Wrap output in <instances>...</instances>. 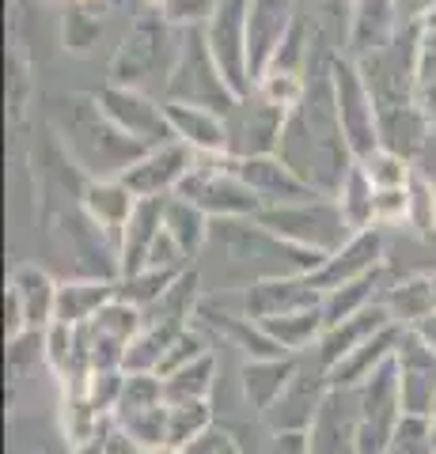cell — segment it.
<instances>
[{"label": "cell", "instance_id": "cell-24", "mask_svg": "<svg viewBox=\"0 0 436 454\" xmlns=\"http://www.w3.org/2000/svg\"><path fill=\"white\" fill-rule=\"evenodd\" d=\"M406 325H387V330H379L372 340H364L357 352H349L330 372V390H353V387H364L379 367L395 360V348H399V337H402Z\"/></svg>", "mask_w": 436, "mask_h": 454}, {"label": "cell", "instance_id": "cell-43", "mask_svg": "<svg viewBox=\"0 0 436 454\" xmlns=\"http://www.w3.org/2000/svg\"><path fill=\"white\" fill-rule=\"evenodd\" d=\"M202 356H209V340L202 330H182L175 340H171V348L163 352V360H160V379L167 375H175L182 372V367H190V364H198Z\"/></svg>", "mask_w": 436, "mask_h": 454}, {"label": "cell", "instance_id": "cell-39", "mask_svg": "<svg viewBox=\"0 0 436 454\" xmlns=\"http://www.w3.org/2000/svg\"><path fill=\"white\" fill-rule=\"evenodd\" d=\"M167 417H171V409L156 405V409H137V413H118L115 424L140 450H160L167 447Z\"/></svg>", "mask_w": 436, "mask_h": 454}, {"label": "cell", "instance_id": "cell-50", "mask_svg": "<svg viewBox=\"0 0 436 454\" xmlns=\"http://www.w3.org/2000/svg\"><path fill=\"white\" fill-rule=\"evenodd\" d=\"M406 330H414V333H417V337L425 340V345H429V348L436 352V310H432L429 318H421L417 325H406Z\"/></svg>", "mask_w": 436, "mask_h": 454}, {"label": "cell", "instance_id": "cell-28", "mask_svg": "<svg viewBox=\"0 0 436 454\" xmlns=\"http://www.w3.org/2000/svg\"><path fill=\"white\" fill-rule=\"evenodd\" d=\"M414 103L436 129V12L414 20Z\"/></svg>", "mask_w": 436, "mask_h": 454}, {"label": "cell", "instance_id": "cell-45", "mask_svg": "<svg viewBox=\"0 0 436 454\" xmlns=\"http://www.w3.org/2000/svg\"><path fill=\"white\" fill-rule=\"evenodd\" d=\"M217 8H220V0H167L163 16L175 27H205Z\"/></svg>", "mask_w": 436, "mask_h": 454}, {"label": "cell", "instance_id": "cell-48", "mask_svg": "<svg viewBox=\"0 0 436 454\" xmlns=\"http://www.w3.org/2000/svg\"><path fill=\"white\" fill-rule=\"evenodd\" d=\"M399 12H402V27H406V23L436 12V0H399Z\"/></svg>", "mask_w": 436, "mask_h": 454}, {"label": "cell", "instance_id": "cell-40", "mask_svg": "<svg viewBox=\"0 0 436 454\" xmlns=\"http://www.w3.org/2000/svg\"><path fill=\"white\" fill-rule=\"evenodd\" d=\"M171 417H167V447L186 450L194 439H202L213 428V409L209 402H186V405H167Z\"/></svg>", "mask_w": 436, "mask_h": 454}, {"label": "cell", "instance_id": "cell-42", "mask_svg": "<svg viewBox=\"0 0 436 454\" xmlns=\"http://www.w3.org/2000/svg\"><path fill=\"white\" fill-rule=\"evenodd\" d=\"M361 167H364V175L372 178L376 190H399L414 175V163L402 160V155H395V152H387V148H379L376 155H369Z\"/></svg>", "mask_w": 436, "mask_h": 454}, {"label": "cell", "instance_id": "cell-26", "mask_svg": "<svg viewBox=\"0 0 436 454\" xmlns=\"http://www.w3.org/2000/svg\"><path fill=\"white\" fill-rule=\"evenodd\" d=\"M163 110L182 145H190L202 155H228V125H224L220 114L186 103H163Z\"/></svg>", "mask_w": 436, "mask_h": 454}, {"label": "cell", "instance_id": "cell-9", "mask_svg": "<svg viewBox=\"0 0 436 454\" xmlns=\"http://www.w3.org/2000/svg\"><path fill=\"white\" fill-rule=\"evenodd\" d=\"M402 394H399V367L395 360L361 387L357 402V454H387L402 424Z\"/></svg>", "mask_w": 436, "mask_h": 454}, {"label": "cell", "instance_id": "cell-49", "mask_svg": "<svg viewBox=\"0 0 436 454\" xmlns=\"http://www.w3.org/2000/svg\"><path fill=\"white\" fill-rule=\"evenodd\" d=\"M103 454H145V450H140V447H137L125 432H118V428H115V435H110V443H107V450H103Z\"/></svg>", "mask_w": 436, "mask_h": 454}, {"label": "cell", "instance_id": "cell-12", "mask_svg": "<svg viewBox=\"0 0 436 454\" xmlns=\"http://www.w3.org/2000/svg\"><path fill=\"white\" fill-rule=\"evenodd\" d=\"M247 4L250 0H220L213 20L205 23L209 50H213L224 80H228V88L239 98H247L255 91L250 73H247Z\"/></svg>", "mask_w": 436, "mask_h": 454}, {"label": "cell", "instance_id": "cell-36", "mask_svg": "<svg viewBox=\"0 0 436 454\" xmlns=\"http://www.w3.org/2000/svg\"><path fill=\"white\" fill-rule=\"evenodd\" d=\"M337 205H342L345 220L353 223V231L376 227V186H372V178L364 175L361 163H353V170L345 175L342 190H337Z\"/></svg>", "mask_w": 436, "mask_h": 454}, {"label": "cell", "instance_id": "cell-7", "mask_svg": "<svg viewBox=\"0 0 436 454\" xmlns=\"http://www.w3.org/2000/svg\"><path fill=\"white\" fill-rule=\"evenodd\" d=\"M266 231L281 235L292 247H304L312 254H330L342 250L353 239V223L345 220L337 197H315V201H300V205H277V208H262L255 216Z\"/></svg>", "mask_w": 436, "mask_h": 454}, {"label": "cell", "instance_id": "cell-46", "mask_svg": "<svg viewBox=\"0 0 436 454\" xmlns=\"http://www.w3.org/2000/svg\"><path fill=\"white\" fill-rule=\"evenodd\" d=\"M410 212V190L399 186V190H376V227H387V223H399L406 220Z\"/></svg>", "mask_w": 436, "mask_h": 454}, {"label": "cell", "instance_id": "cell-3", "mask_svg": "<svg viewBox=\"0 0 436 454\" xmlns=\"http://www.w3.org/2000/svg\"><path fill=\"white\" fill-rule=\"evenodd\" d=\"M50 121L58 137L65 140L68 155L91 182L122 178L137 160L152 152L148 145L133 140L125 129H118L99 106V95H58L50 98Z\"/></svg>", "mask_w": 436, "mask_h": 454}, {"label": "cell", "instance_id": "cell-21", "mask_svg": "<svg viewBox=\"0 0 436 454\" xmlns=\"http://www.w3.org/2000/svg\"><path fill=\"white\" fill-rule=\"evenodd\" d=\"M327 295L312 288L307 277H285V280H258L250 284L243 295V310L247 318L266 322L277 315H292V310H307V307H322Z\"/></svg>", "mask_w": 436, "mask_h": 454}, {"label": "cell", "instance_id": "cell-19", "mask_svg": "<svg viewBox=\"0 0 436 454\" xmlns=\"http://www.w3.org/2000/svg\"><path fill=\"white\" fill-rule=\"evenodd\" d=\"M379 265H384V231H379V227H369V231H357L337 254H330L307 280H312L315 292L330 295L337 288H345L349 280L372 273Z\"/></svg>", "mask_w": 436, "mask_h": 454}, {"label": "cell", "instance_id": "cell-35", "mask_svg": "<svg viewBox=\"0 0 436 454\" xmlns=\"http://www.w3.org/2000/svg\"><path fill=\"white\" fill-rule=\"evenodd\" d=\"M209 220L205 212L198 205H190V201H182V197H167V208H163V231L175 239V243L182 247V254L186 258H194L205 243H209Z\"/></svg>", "mask_w": 436, "mask_h": 454}, {"label": "cell", "instance_id": "cell-33", "mask_svg": "<svg viewBox=\"0 0 436 454\" xmlns=\"http://www.w3.org/2000/svg\"><path fill=\"white\" fill-rule=\"evenodd\" d=\"M107 4L103 0H68L65 20H61V42L68 53H91L95 42L103 38L107 23Z\"/></svg>", "mask_w": 436, "mask_h": 454}, {"label": "cell", "instance_id": "cell-22", "mask_svg": "<svg viewBox=\"0 0 436 454\" xmlns=\"http://www.w3.org/2000/svg\"><path fill=\"white\" fill-rule=\"evenodd\" d=\"M202 322V330H213L220 333V340H228L232 348L247 352L250 360H273V356H289L285 348L277 345V340L266 337V330L255 322V318H235L228 315V310H220L217 303H198V315H194Z\"/></svg>", "mask_w": 436, "mask_h": 454}, {"label": "cell", "instance_id": "cell-10", "mask_svg": "<svg viewBox=\"0 0 436 454\" xmlns=\"http://www.w3.org/2000/svg\"><path fill=\"white\" fill-rule=\"evenodd\" d=\"M334 91H337V118H342L345 145L353 152V160L364 163L384 145H379V121H376L369 83H364L357 61H349L345 53L334 57Z\"/></svg>", "mask_w": 436, "mask_h": 454}, {"label": "cell", "instance_id": "cell-30", "mask_svg": "<svg viewBox=\"0 0 436 454\" xmlns=\"http://www.w3.org/2000/svg\"><path fill=\"white\" fill-rule=\"evenodd\" d=\"M8 292H16L23 318H27V330H46L53 322V310H58V284L50 280V273H42L38 265L12 269Z\"/></svg>", "mask_w": 436, "mask_h": 454}, {"label": "cell", "instance_id": "cell-11", "mask_svg": "<svg viewBox=\"0 0 436 454\" xmlns=\"http://www.w3.org/2000/svg\"><path fill=\"white\" fill-rule=\"evenodd\" d=\"M289 114L292 110H281L273 103H266L258 91H250L247 98H239V103L232 106V114L224 118V125H228V155H232V160L277 155Z\"/></svg>", "mask_w": 436, "mask_h": 454}, {"label": "cell", "instance_id": "cell-14", "mask_svg": "<svg viewBox=\"0 0 436 454\" xmlns=\"http://www.w3.org/2000/svg\"><path fill=\"white\" fill-rule=\"evenodd\" d=\"M228 170L258 197L266 208L300 205V201H315V197H322L315 186H307V182L281 160V155H255V160H232L228 155Z\"/></svg>", "mask_w": 436, "mask_h": 454}, {"label": "cell", "instance_id": "cell-37", "mask_svg": "<svg viewBox=\"0 0 436 454\" xmlns=\"http://www.w3.org/2000/svg\"><path fill=\"white\" fill-rule=\"evenodd\" d=\"M213 375H217V356L209 352L198 364L182 367V372L167 375L163 379V394H167V405H186V402H209L213 394Z\"/></svg>", "mask_w": 436, "mask_h": 454}, {"label": "cell", "instance_id": "cell-5", "mask_svg": "<svg viewBox=\"0 0 436 454\" xmlns=\"http://www.w3.org/2000/svg\"><path fill=\"white\" fill-rule=\"evenodd\" d=\"M182 53V27H175L160 8H140L137 20L130 23L122 46L110 57V83L133 88L145 95H160L171 83V73Z\"/></svg>", "mask_w": 436, "mask_h": 454}, {"label": "cell", "instance_id": "cell-47", "mask_svg": "<svg viewBox=\"0 0 436 454\" xmlns=\"http://www.w3.org/2000/svg\"><path fill=\"white\" fill-rule=\"evenodd\" d=\"M186 454H243L235 447V439L228 432H220V428H209L202 439H194V443L186 447Z\"/></svg>", "mask_w": 436, "mask_h": 454}, {"label": "cell", "instance_id": "cell-29", "mask_svg": "<svg viewBox=\"0 0 436 454\" xmlns=\"http://www.w3.org/2000/svg\"><path fill=\"white\" fill-rule=\"evenodd\" d=\"M118 300V280H65L58 284V310H53V322H65L80 330V325H88L99 310Z\"/></svg>", "mask_w": 436, "mask_h": 454}, {"label": "cell", "instance_id": "cell-31", "mask_svg": "<svg viewBox=\"0 0 436 454\" xmlns=\"http://www.w3.org/2000/svg\"><path fill=\"white\" fill-rule=\"evenodd\" d=\"M391 284H395V280H391L387 265H379V269H372V273L349 280L345 288H337V292H330L327 300H322V322L337 325V322L361 315L364 307H372V303L384 300V292L391 288Z\"/></svg>", "mask_w": 436, "mask_h": 454}, {"label": "cell", "instance_id": "cell-13", "mask_svg": "<svg viewBox=\"0 0 436 454\" xmlns=\"http://www.w3.org/2000/svg\"><path fill=\"white\" fill-rule=\"evenodd\" d=\"M99 106L107 110V118L115 121L118 129H125L133 140H140V145H148V148H160V145L178 140L171 121H167L163 103H156V98L145 95V91L107 83V88L99 91Z\"/></svg>", "mask_w": 436, "mask_h": 454}, {"label": "cell", "instance_id": "cell-51", "mask_svg": "<svg viewBox=\"0 0 436 454\" xmlns=\"http://www.w3.org/2000/svg\"><path fill=\"white\" fill-rule=\"evenodd\" d=\"M145 454H186V450H178V447H160V450H145Z\"/></svg>", "mask_w": 436, "mask_h": 454}, {"label": "cell", "instance_id": "cell-41", "mask_svg": "<svg viewBox=\"0 0 436 454\" xmlns=\"http://www.w3.org/2000/svg\"><path fill=\"white\" fill-rule=\"evenodd\" d=\"M406 190H410V212H406V223H410L421 239H436V186H432V178L421 175V170L414 167Z\"/></svg>", "mask_w": 436, "mask_h": 454}, {"label": "cell", "instance_id": "cell-54", "mask_svg": "<svg viewBox=\"0 0 436 454\" xmlns=\"http://www.w3.org/2000/svg\"><path fill=\"white\" fill-rule=\"evenodd\" d=\"M432 417H436V413H432Z\"/></svg>", "mask_w": 436, "mask_h": 454}, {"label": "cell", "instance_id": "cell-6", "mask_svg": "<svg viewBox=\"0 0 436 454\" xmlns=\"http://www.w3.org/2000/svg\"><path fill=\"white\" fill-rule=\"evenodd\" d=\"M163 103H186L213 110L220 118H228L232 106L239 103V95L228 88L213 50H209L205 27H182V53L171 73V83L163 91Z\"/></svg>", "mask_w": 436, "mask_h": 454}, {"label": "cell", "instance_id": "cell-1", "mask_svg": "<svg viewBox=\"0 0 436 454\" xmlns=\"http://www.w3.org/2000/svg\"><path fill=\"white\" fill-rule=\"evenodd\" d=\"M334 57L327 38L315 35V50L307 57V88L300 106L289 114L281 133L277 155L297 175L315 186L322 197H337L345 175L353 170V152L345 145L342 118H337V91H334Z\"/></svg>", "mask_w": 436, "mask_h": 454}, {"label": "cell", "instance_id": "cell-23", "mask_svg": "<svg viewBox=\"0 0 436 454\" xmlns=\"http://www.w3.org/2000/svg\"><path fill=\"white\" fill-rule=\"evenodd\" d=\"M163 208L167 197H137V208L122 231V277H133L148 265V254L163 231Z\"/></svg>", "mask_w": 436, "mask_h": 454}, {"label": "cell", "instance_id": "cell-32", "mask_svg": "<svg viewBox=\"0 0 436 454\" xmlns=\"http://www.w3.org/2000/svg\"><path fill=\"white\" fill-rule=\"evenodd\" d=\"M266 337L277 340L281 348L289 352V356H300L315 345L327 330V322H322V307H307V310H292V315H277V318H266L258 322Z\"/></svg>", "mask_w": 436, "mask_h": 454}, {"label": "cell", "instance_id": "cell-34", "mask_svg": "<svg viewBox=\"0 0 436 454\" xmlns=\"http://www.w3.org/2000/svg\"><path fill=\"white\" fill-rule=\"evenodd\" d=\"M384 303L391 310V318L399 325H417L421 318H429L436 310V295H432V277L421 273V277H406L395 280L391 288L384 292Z\"/></svg>", "mask_w": 436, "mask_h": 454}, {"label": "cell", "instance_id": "cell-17", "mask_svg": "<svg viewBox=\"0 0 436 454\" xmlns=\"http://www.w3.org/2000/svg\"><path fill=\"white\" fill-rule=\"evenodd\" d=\"M194 163H198V152L182 140H171V145L152 148L145 160H137L122 175V182L133 197H171L182 186V178L194 170Z\"/></svg>", "mask_w": 436, "mask_h": 454}, {"label": "cell", "instance_id": "cell-25", "mask_svg": "<svg viewBox=\"0 0 436 454\" xmlns=\"http://www.w3.org/2000/svg\"><path fill=\"white\" fill-rule=\"evenodd\" d=\"M80 205L122 247V231H125V223H130L133 208H137V197L130 193V186H125L122 178H110V182H91L88 178L83 190H80Z\"/></svg>", "mask_w": 436, "mask_h": 454}, {"label": "cell", "instance_id": "cell-38", "mask_svg": "<svg viewBox=\"0 0 436 454\" xmlns=\"http://www.w3.org/2000/svg\"><path fill=\"white\" fill-rule=\"evenodd\" d=\"M182 273H186V269H182ZM182 273H178V269H140V273L118 280V300L148 310V307H156L163 295L175 288V280Z\"/></svg>", "mask_w": 436, "mask_h": 454}, {"label": "cell", "instance_id": "cell-16", "mask_svg": "<svg viewBox=\"0 0 436 454\" xmlns=\"http://www.w3.org/2000/svg\"><path fill=\"white\" fill-rule=\"evenodd\" d=\"M399 367V394L406 417H432L436 413V352L414 330H402L395 348Z\"/></svg>", "mask_w": 436, "mask_h": 454}, {"label": "cell", "instance_id": "cell-53", "mask_svg": "<svg viewBox=\"0 0 436 454\" xmlns=\"http://www.w3.org/2000/svg\"><path fill=\"white\" fill-rule=\"evenodd\" d=\"M429 277H432V295H436V273H429Z\"/></svg>", "mask_w": 436, "mask_h": 454}, {"label": "cell", "instance_id": "cell-18", "mask_svg": "<svg viewBox=\"0 0 436 454\" xmlns=\"http://www.w3.org/2000/svg\"><path fill=\"white\" fill-rule=\"evenodd\" d=\"M402 31L399 0H353V16H349L345 35V57L364 61V57L384 53Z\"/></svg>", "mask_w": 436, "mask_h": 454}, {"label": "cell", "instance_id": "cell-20", "mask_svg": "<svg viewBox=\"0 0 436 454\" xmlns=\"http://www.w3.org/2000/svg\"><path fill=\"white\" fill-rule=\"evenodd\" d=\"M387 325H395V318H391L387 303L379 300V303H372V307H364L361 315H353V318H345V322H337V325H327V330H322V337L312 345V356H315L319 367L334 372V367L342 364L349 352H357L364 340H372L379 330H387Z\"/></svg>", "mask_w": 436, "mask_h": 454}, {"label": "cell", "instance_id": "cell-27", "mask_svg": "<svg viewBox=\"0 0 436 454\" xmlns=\"http://www.w3.org/2000/svg\"><path fill=\"white\" fill-rule=\"evenodd\" d=\"M300 372V356H273V360H247L243 364V394L255 413H270V409L285 397L289 382Z\"/></svg>", "mask_w": 436, "mask_h": 454}, {"label": "cell", "instance_id": "cell-4", "mask_svg": "<svg viewBox=\"0 0 436 454\" xmlns=\"http://www.w3.org/2000/svg\"><path fill=\"white\" fill-rule=\"evenodd\" d=\"M224 265V284H258V280H285V277H312L327 262L322 254L285 243L281 235L266 231L258 220H213L209 243Z\"/></svg>", "mask_w": 436, "mask_h": 454}, {"label": "cell", "instance_id": "cell-15", "mask_svg": "<svg viewBox=\"0 0 436 454\" xmlns=\"http://www.w3.org/2000/svg\"><path fill=\"white\" fill-rule=\"evenodd\" d=\"M297 0H250L247 4V73L258 83L270 73L281 42L297 23Z\"/></svg>", "mask_w": 436, "mask_h": 454}, {"label": "cell", "instance_id": "cell-2", "mask_svg": "<svg viewBox=\"0 0 436 454\" xmlns=\"http://www.w3.org/2000/svg\"><path fill=\"white\" fill-rule=\"evenodd\" d=\"M364 83H369L376 121H379V145L402 160H417L425 148L429 125L414 103V23H406L399 38L384 53L357 61Z\"/></svg>", "mask_w": 436, "mask_h": 454}, {"label": "cell", "instance_id": "cell-52", "mask_svg": "<svg viewBox=\"0 0 436 454\" xmlns=\"http://www.w3.org/2000/svg\"><path fill=\"white\" fill-rule=\"evenodd\" d=\"M145 4H148V8H160V12H163V8H167V0H145Z\"/></svg>", "mask_w": 436, "mask_h": 454}, {"label": "cell", "instance_id": "cell-44", "mask_svg": "<svg viewBox=\"0 0 436 454\" xmlns=\"http://www.w3.org/2000/svg\"><path fill=\"white\" fill-rule=\"evenodd\" d=\"M432 432H436L432 417H402V424H399L395 439H391L387 454H436Z\"/></svg>", "mask_w": 436, "mask_h": 454}, {"label": "cell", "instance_id": "cell-8", "mask_svg": "<svg viewBox=\"0 0 436 454\" xmlns=\"http://www.w3.org/2000/svg\"><path fill=\"white\" fill-rule=\"evenodd\" d=\"M175 197L198 205L209 220H255L266 208L228 170V155H202V152H198L194 170L175 190Z\"/></svg>", "mask_w": 436, "mask_h": 454}]
</instances>
